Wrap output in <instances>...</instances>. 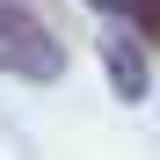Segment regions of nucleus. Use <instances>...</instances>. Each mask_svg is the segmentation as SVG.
<instances>
[{"instance_id":"obj_2","label":"nucleus","mask_w":160,"mask_h":160,"mask_svg":"<svg viewBox=\"0 0 160 160\" xmlns=\"http://www.w3.org/2000/svg\"><path fill=\"white\" fill-rule=\"evenodd\" d=\"M102 66H109L117 102H146V95H153V58H146V44H138V37L109 29V37H102Z\"/></svg>"},{"instance_id":"obj_1","label":"nucleus","mask_w":160,"mask_h":160,"mask_svg":"<svg viewBox=\"0 0 160 160\" xmlns=\"http://www.w3.org/2000/svg\"><path fill=\"white\" fill-rule=\"evenodd\" d=\"M0 73L37 80V88H51L66 73V37L44 0H0Z\"/></svg>"},{"instance_id":"obj_3","label":"nucleus","mask_w":160,"mask_h":160,"mask_svg":"<svg viewBox=\"0 0 160 160\" xmlns=\"http://www.w3.org/2000/svg\"><path fill=\"white\" fill-rule=\"evenodd\" d=\"M88 8H102V15H117V22H131V29H138V15H146V0H88Z\"/></svg>"}]
</instances>
